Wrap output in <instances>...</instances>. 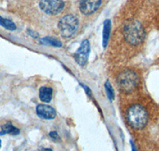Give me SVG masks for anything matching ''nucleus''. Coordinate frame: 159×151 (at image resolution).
Instances as JSON below:
<instances>
[{
	"mask_svg": "<svg viewBox=\"0 0 159 151\" xmlns=\"http://www.w3.org/2000/svg\"><path fill=\"white\" fill-rule=\"evenodd\" d=\"M79 22L74 15H67L61 18L58 23L61 34L65 38H70L73 36L78 30Z\"/></svg>",
	"mask_w": 159,
	"mask_h": 151,
	"instance_id": "20e7f679",
	"label": "nucleus"
},
{
	"mask_svg": "<svg viewBox=\"0 0 159 151\" xmlns=\"http://www.w3.org/2000/svg\"><path fill=\"white\" fill-rule=\"evenodd\" d=\"M1 145H2V141L0 139V148H1Z\"/></svg>",
	"mask_w": 159,
	"mask_h": 151,
	"instance_id": "6ab92c4d",
	"label": "nucleus"
},
{
	"mask_svg": "<svg viewBox=\"0 0 159 151\" xmlns=\"http://www.w3.org/2000/svg\"><path fill=\"white\" fill-rule=\"evenodd\" d=\"M39 43L42 45H50L53 47H61L62 45L61 42H60L59 40L55 38H52V37H45V38H41L39 40Z\"/></svg>",
	"mask_w": 159,
	"mask_h": 151,
	"instance_id": "f8f14e48",
	"label": "nucleus"
},
{
	"mask_svg": "<svg viewBox=\"0 0 159 151\" xmlns=\"http://www.w3.org/2000/svg\"><path fill=\"white\" fill-rule=\"evenodd\" d=\"M39 7L45 14L55 15L61 12L65 7V2L63 0H41Z\"/></svg>",
	"mask_w": 159,
	"mask_h": 151,
	"instance_id": "39448f33",
	"label": "nucleus"
},
{
	"mask_svg": "<svg viewBox=\"0 0 159 151\" xmlns=\"http://www.w3.org/2000/svg\"><path fill=\"white\" fill-rule=\"evenodd\" d=\"M130 143H131V149H132V151H137V150H136L135 146H134V143H133V142H132V141H130Z\"/></svg>",
	"mask_w": 159,
	"mask_h": 151,
	"instance_id": "f3484780",
	"label": "nucleus"
},
{
	"mask_svg": "<svg viewBox=\"0 0 159 151\" xmlns=\"http://www.w3.org/2000/svg\"><path fill=\"white\" fill-rule=\"evenodd\" d=\"M100 4L101 0H82L80 10L84 15H90L99 9Z\"/></svg>",
	"mask_w": 159,
	"mask_h": 151,
	"instance_id": "0eeeda50",
	"label": "nucleus"
},
{
	"mask_svg": "<svg viewBox=\"0 0 159 151\" xmlns=\"http://www.w3.org/2000/svg\"><path fill=\"white\" fill-rule=\"evenodd\" d=\"M118 84L119 88L124 92L134 91L139 84V76L134 71L125 69L118 76Z\"/></svg>",
	"mask_w": 159,
	"mask_h": 151,
	"instance_id": "7ed1b4c3",
	"label": "nucleus"
},
{
	"mask_svg": "<svg viewBox=\"0 0 159 151\" xmlns=\"http://www.w3.org/2000/svg\"><path fill=\"white\" fill-rule=\"evenodd\" d=\"M90 53V43L89 40H84L79 49L74 53V59L79 65H84L87 63Z\"/></svg>",
	"mask_w": 159,
	"mask_h": 151,
	"instance_id": "423d86ee",
	"label": "nucleus"
},
{
	"mask_svg": "<svg viewBox=\"0 0 159 151\" xmlns=\"http://www.w3.org/2000/svg\"><path fill=\"white\" fill-rule=\"evenodd\" d=\"M27 32H28V34H29L31 37H33V38H38V33L34 32V31L30 30H28Z\"/></svg>",
	"mask_w": 159,
	"mask_h": 151,
	"instance_id": "dca6fc26",
	"label": "nucleus"
},
{
	"mask_svg": "<svg viewBox=\"0 0 159 151\" xmlns=\"http://www.w3.org/2000/svg\"><path fill=\"white\" fill-rule=\"evenodd\" d=\"M49 136L50 137V139H52V141H54V142H60L61 141V137L59 136V135L57 134V131H51L49 132Z\"/></svg>",
	"mask_w": 159,
	"mask_h": 151,
	"instance_id": "2eb2a0df",
	"label": "nucleus"
},
{
	"mask_svg": "<svg viewBox=\"0 0 159 151\" xmlns=\"http://www.w3.org/2000/svg\"><path fill=\"white\" fill-rule=\"evenodd\" d=\"M123 35L129 44L138 45L141 44L145 38L144 28L139 21L132 20L125 25Z\"/></svg>",
	"mask_w": 159,
	"mask_h": 151,
	"instance_id": "f03ea898",
	"label": "nucleus"
},
{
	"mask_svg": "<svg viewBox=\"0 0 159 151\" xmlns=\"http://www.w3.org/2000/svg\"><path fill=\"white\" fill-rule=\"evenodd\" d=\"M42 151H53L52 149H50V148H44V149H42Z\"/></svg>",
	"mask_w": 159,
	"mask_h": 151,
	"instance_id": "a211bd4d",
	"label": "nucleus"
},
{
	"mask_svg": "<svg viewBox=\"0 0 159 151\" xmlns=\"http://www.w3.org/2000/svg\"><path fill=\"white\" fill-rule=\"evenodd\" d=\"M105 88V92H106V94H107V97L110 99L111 101H112L115 98V92L114 89L112 88L111 85L109 81H106V83L104 85Z\"/></svg>",
	"mask_w": 159,
	"mask_h": 151,
	"instance_id": "4468645a",
	"label": "nucleus"
},
{
	"mask_svg": "<svg viewBox=\"0 0 159 151\" xmlns=\"http://www.w3.org/2000/svg\"><path fill=\"white\" fill-rule=\"evenodd\" d=\"M1 129L2 130L0 131V136L5 135L7 134H9L11 135H18L20 133V130L13 126L11 122H7V123L2 125Z\"/></svg>",
	"mask_w": 159,
	"mask_h": 151,
	"instance_id": "9d476101",
	"label": "nucleus"
},
{
	"mask_svg": "<svg viewBox=\"0 0 159 151\" xmlns=\"http://www.w3.org/2000/svg\"><path fill=\"white\" fill-rule=\"evenodd\" d=\"M0 25L4 27L5 29L8 30L14 31L16 30V25L11 21V20L7 19V18H4L0 16Z\"/></svg>",
	"mask_w": 159,
	"mask_h": 151,
	"instance_id": "ddd939ff",
	"label": "nucleus"
},
{
	"mask_svg": "<svg viewBox=\"0 0 159 151\" xmlns=\"http://www.w3.org/2000/svg\"><path fill=\"white\" fill-rule=\"evenodd\" d=\"M39 97L45 103H49L52 97V89L49 87H42L39 90Z\"/></svg>",
	"mask_w": 159,
	"mask_h": 151,
	"instance_id": "1a4fd4ad",
	"label": "nucleus"
},
{
	"mask_svg": "<svg viewBox=\"0 0 159 151\" xmlns=\"http://www.w3.org/2000/svg\"><path fill=\"white\" fill-rule=\"evenodd\" d=\"M126 119L132 128L141 130L148 122V112L141 105H133L127 110Z\"/></svg>",
	"mask_w": 159,
	"mask_h": 151,
	"instance_id": "f257e3e1",
	"label": "nucleus"
},
{
	"mask_svg": "<svg viewBox=\"0 0 159 151\" xmlns=\"http://www.w3.org/2000/svg\"><path fill=\"white\" fill-rule=\"evenodd\" d=\"M36 112L41 119H53L56 117V111L46 104H40L37 107Z\"/></svg>",
	"mask_w": 159,
	"mask_h": 151,
	"instance_id": "6e6552de",
	"label": "nucleus"
},
{
	"mask_svg": "<svg viewBox=\"0 0 159 151\" xmlns=\"http://www.w3.org/2000/svg\"><path fill=\"white\" fill-rule=\"evenodd\" d=\"M111 33V21L109 19L105 20L103 22V46L106 48L108 43L109 37Z\"/></svg>",
	"mask_w": 159,
	"mask_h": 151,
	"instance_id": "9b49d317",
	"label": "nucleus"
}]
</instances>
